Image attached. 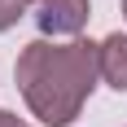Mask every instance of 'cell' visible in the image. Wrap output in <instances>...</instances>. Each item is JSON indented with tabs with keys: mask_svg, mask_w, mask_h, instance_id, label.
<instances>
[{
	"mask_svg": "<svg viewBox=\"0 0 127 127\" xmlns=\"http://www.w3.org/2000/svg\"><path fill=\"white\" fill-rule=\"evenodd\" d=\"M123 18H127V0H123Z\"/></svg>",
	"mask_w": 127,
	"mask_h": 127,
	"instance_id": "obj_6",
	"label": "cell"
},
{
	"mask_svg": "<svg viewBox=\"0 0 127 127\" xmlns=\"http://www.w3.org/2000/svg\"><path fill=\"white\" fill-rule=\"evenodd\" d=\"M101 79L114 92H127V35L123 31L101 39Z\"/></svg>",
	"mask_w": 127,
	"mask_h": 127,
	"instance_id": "obj_3",
	"label": "cell"
},
{
	"mask_svg": "<svg viewBox=\"0 0 127 127\" xmlns=\"http://www.w3.org/2000/svg\"><path fill=\"white\" fill-rule=\"evenodd\" d=\"M0 127H31V123H22L13 110H0Z\"/></svg>",
	"mask_w": 127,
	"mask_h": 127,
	"instance_id": "obj_5",
	"label": "cell"
},
{
	"mask_svg": "<svg viewBox=\"0 0 127 127\" xmlns=\"http://www.w3.org/2000/svg\"><path fill=\"white\" fill-rule=\"evenodd\" d=\"M26 110L48 127H70L101 79V44L92 39H31L13 66Z\"/></svg>",
	"mask_w": 127,
	"mask_h": 127,
	"instance_id": "obj_1",
	"label": "cell"
},
{
	"mask_svg": "<svg viewBox=\"0 0 127 127\" xmlns=\"http://www.w3.org/2000/svg\"><path fill=\"white\" fill-rule=\"evenodd\" d=\"M35 22L44 39H79V31L88 26V0H39Z\"/></svg>",
	"mask_w": 127,
	"mask_h": 127,
	"instance_id": "obj_2",
	"label": "cell"
},
{
	"mask_svg": "<svg viewBox=\"0 0 127 127\" xmlns=\"http://www.w3.org/2000/svg\"><path fill=\"white\" fill-rule=\"evenodd\" d=\"M26 9H31V0H0V31H9V26H18Z\"/></svg>",
	"mask_w": 127,
	"mask_h": 127,
	"instance_id": "obj_4",
	"label": "cell"
}]
</instances>
